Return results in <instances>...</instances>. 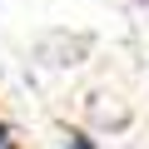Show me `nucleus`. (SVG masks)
Segmentation results:
<instances>
[{"label":"nucleus","mask_w":149,"mask_h":149,"mask_svg":"<svg viewBox=\"0 0 149 149\" xmlns=\"http://www.w3.org/2000/svg\"><path fill=\"white\" fill-rule=\"evenodd\" d=\"M65 149H95V139H90V134H70V139H65Z\"/></svg>","instance_id":"2"},{"label":"nucleus","mask_w":149,"mask_h":149,"mask_svg":"<svg viewBox=\"0 0 149 149\" xmlns=\"http://www.w3.org/2000/svg\"><path fill=\"white\" fill-rule=\"evenodd\" d=\"M0 149H20V144H15V129H10L5 119H0Z\"/></svg>","instance_id":"1"}]
</instances>
